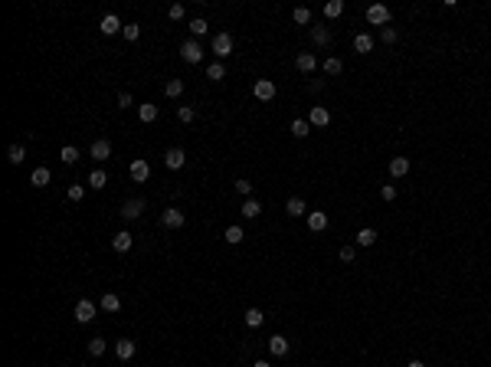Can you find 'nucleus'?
Wrapping results in <instances>:
<instances>
[{"mask_svg":"<svg viewBox=\"0 0 491 367\" xmlns=\"http://www.w3.org/2000/svg\"><path fill=\"white\" fill-rule=\"evenodd\" d=\"M207 30H210V23L203 20V16H196V20H190V33H193V40H196V37H203Z\"/></svg>","mask_w":491,"mask_h":367,"instance_id":"obj_34","label":"nucleus"},{"mask_svg":"<svg viewBox=\"0 0 491 367\" xmlns=\"http://www.w3.org/2000/svg\"><path fill=\"white\" fill-rule=\"evenodd\" d=\"M118 105H121V109H131V105H135V98H131V92H121V95H118Z\"/></svg>","mask_w":491,"mask_h":367,"instance_id":"obj_48","label":"nucleus"},{"mask_svg":"<svg viewBox=\"0 0 491 367\" xmlns=\"http://www.w3.org/2000/svg\"><path fill=\"white\" fill-rule=\"evenodd\" d=\"M390 174L393 177H406L409 174V158H393L390 161Z\"/></svg>","mask_w":491,"mask_h":367,"instance_id":"obj_18","label":"nucleus"},{"mask_svg":"<svg viewBox=\"0 0 491 367\" xmlns=\"http://www.w3.org/2000/svg\"><path fill=\"white\" fill-rule=\"evenodd\" d=\"M207 79H210V82H223V79H226V66H223V62L207 66Z\"/></svg>","mask_w":491,"mask_h":367,"instance_id":"obj_28","label":"nucleus"},{"mask_svg":"<svg viewBox=\"0 0 491 367\" xmlns=\"http://www.w3.org/2000/svg\"><path fill=\"white\" fill-rule=\"evenodd\" d=\"M98 305H102V311H118L121 308V299L115 292H108V295H102V302H98Z\"/></svg>","mask_w":491,"mask_h":367,"instance_id":"obj_27","label":"nucleus"},{"mask_svg":"<svg viewBox=\"0 0 491 367\" xmlns=\"http://www.w3.org/2000/svg\"><path fill=\"white\" fill-rule=\"evenodd\" d=\"M213 53H216V59H226L233 53V37L229 33H216L213 37Z\"/></svg>","mask_w":491,"mask_h":367,"instance_id":"obj_3","label":"nucleus"},{"mask_svg":"<svg viewBox=\"0 0 491 367\" xmlns=\"http://www.w3.org/2000/svg\"><path fill=\"white\" fill-rule=\"evenodd\" d=\"M177 118H180V121H184V125H190V121H193V118H196V112H193V109H190V105H180V109H177Z\"/></svg>","mask_w":491,"mask_h":367,"instance_id":"obj_41","label":"nucleus"},{"mask_svg":"<svg viewBox=\"0 0 491 367\" xmlns=\"http://www.w3.org/2000/svg\"><path fill=\"white\" fill-rule=\"evenodd\" d=\"M239 213H243L246 220H256L259 213H262V203H259V200H252V197H249V200L243 203V210H239Z\"/></svg>","mask_w":491,"mask_h":367,"instance_id":"obj_21","label":"nucleus"},{"mask_svg":"<svg viewBox=\"0 0 491 367\" xmlns=\"http://www.w3.org/2000/svg\"><path fill=\"white\" fill-rule=\"evenodd\" d=\"M324 226H328V213H321V210H311V213H308V230L321 233Z\"/></svg>","mask_w":491,"mask_h":367,"instance_id":"obj_17","label":"nucleus"},{"mask_svg":"<svg viewBox=\"0 0 491 367\" xmlns=\"http://www.w3.org/2000/svg\"><path fill=\"white\" fill-rule=\"evenodd\" d=\"M380 40H383V43H387V46H393V43H396V40H399V33H396V30H393V26H383V30H380Z\"/></svg>","mask_w":491,"mask_h":367,"instance_id":"obj_40","label":"nucleus"},{"mask_svg":"<svg viewBox=\"0 0 491 367\" xmlns=\"http://www.w3.org/2000/svg\"><path fill=\"white\" fill-rule=\"evenodd\" d=\"M295 69H298V73H305V76H311L318 69V59L311 56V53H298V56H295Z\"/></svg>","mask_w":491,"mask_h":367,"instance_id":"obj_9","label":"nucleus"},{"mask_svg":"<svg viewBox=\"0 0 491 367\" xmlns=\"http://www.w3.org/2000/svg\"><path fill=\"white\" fill-rule=\"evenodd\" d=\"M341 13H344V0H328V4H324V16H331V20H337Z\"/></svg>","mask_w":491,"mask_h":367,"instance_id":"obj_29","label":"nucleus"},{"mask_svg":"<svg viewBox=\"0 0 491 367\" xmlns=\"http://www.w3.org/2000/svg\"><path fill=\"white\" fill-rule=\"evenodd\" d=\"M380 197H383L387 203H390V200H396V187H393V184H383V187H380Z\"/></svg>","mask_w":491,"mask_h":367,"instance_id":"obj_44","label":"nucleus"},{"mask_svg":"<svg viewBox=\"0 0 491 367\" xmlns=\"http://www.w3.org/2000/svg\"><path fill=\"white\" fill-rule=\"evenodd\" d=\"M128 174H131V181L144 184L148 177H151V164H148L144 158H138V161H131V171H128Z\"/></svg>","mask_w":491,"mask_h":367,"instance_id":"obj_8","label":"nucleus"},{"mask_svg":"<svg viewBox=\"0 0 491 367\" xmlns=\"http://www.w3.org/2000/svg\"><path fill=\"white\" fill-rule=\"evenodd\" d=\"M285 213H288V217H305V213H308V203L301 200V197H292V200L285 203Z\"/></svg>","mask_w":491,"mask_h":367,"instance_id":"obj_16","label":"nucleus"},{"mask_svg":"<svg viewBox=\"0 0 491 367\" xmlns=\"http://www.w3.org/2000/svg\"><path fill=\"white\" fill-rule=\"evenodd\" d=\"M184 13H187V10H184V4H174L171 10H167V16H171L174 23H180V20H184Z\"/></svg>","mask_w":491,"mask_h":367,"instance_id":"obj_42","label":"nucleus"},{"mask_svg":"<svg viewBox=\"0 0 491 367\" xmlns=\"http://www.w3.org/2000/svg\"><path fill=\"white\" fill-rule=\"evenodd\" d=\"M262 321H265V315H262L259 308H249V311H246V325H249V328H262Z\"/></svg>","mask_w":491,"mask_h":367,"instance_id":"obj_32","label":"nucleus"},{"mask_svg":"<svg viewBox=\"0 0 491 367\" xmlns=\"http://www.w3.org/2000/svg\"><path fill=\"white\" fill-rule=\"evenodd\" d=\"M269 354H275V357H285V354H288V338H282V335H272V338H269Z\"/></svg>","mask_w":491,"mask_h":367,"instance_id":"obj_15","label":"nucleus"},{"mask_svg":"<svg viewBox=\"0 0 491 367\" xmlns=\"http://www.w3.org/2000/svg\"><path fill=\"white\" fill-rule=\"evenodd\" d=\"M324 73H328V76H341V73H344V62L337 59V56L324 59Z\"/></svg>","mask_w":491,"mask_h":367,"instance_id":"obj_30","label":"nucleus"},{"mask_svg":"<svg viewBox=\"0 0 491 367\" xmlns=\"http://www.w3.org/2000/svg\"><path fill=\"white\" fill-rule=\"evenodd\" d=\"M308 121L321 128V125H328V121H331V112H328V109H321V105H315V109H311V115H308Z\"/></svg>","mask_w":491,"mask_h":367,"instance_id":"obj_20","label":"nucleus"},{"mask_svg":"<svg viewBox=\"0 0 491 367\" xmlns=\"http://www.w3.org/2000/svg\"><path fill=\"white\" fill-rule=\"evenodd\" d=\"M246 239V233H243V226H226V243H243Z\"/></svg>","mask_w":491,"mask_h":367,"instance_id":"obj_35","label":"nucleus"},{"mask_svg":"<svg viewBox=\"0 0 491 367\" xmlns=\"http://www.w3.org/2000/svg\"><path fill=\"white\" fill-rule=\"evenodd\" d=\"M354 239H357V246H373V243H377V230H370V226H363V230H360V233H357V236H354Z\"/></svg>","mask_w":491,"mask_h":367,"instance_id":"obj_24","label":"nucleus"},{"mask_svg":"<svg viewBox=\"0 0 491 367\" xmlns=\"http://www.w3.org/2000/svg\"><path fill=\"white\" fill-rule=\"evenodd\" d=\"M252 92H256L259 102H272V98H275V82H272V79H256Z\"/></svg>","mask_w":491,"mask_h":367,"instance_id":"obj_4","label":"nucleus"},{"mask_svg":"<svg viewBox=\"0 0 491 367\" xmlns=\"http://www.w3.org/2000/svg\"><path fill=\"white\" fill-rule=\"evenodd\" d=\"M138 37H141V26H138V23H128V26H124V40H131V43H135Z\"/></svg>","mask_w":491,"mask_h":367,"instance_id":"obj_43","label":"nucleus"},{"mask_svg":"<svg viewBox=\"0 0 491 367\" xmlns=\"http://www.w3.org/2000/svg\"><path fill=\"white\" fill-rule=\"evenodd\" d=\"M308 125H311V121L295 118V121H292V135H295V138H308Z\"/></svg>","mask_w":491,"mask_h":367,"instance_id":"obj_33","label":"nucleus"},{"mask_svg":"<svg viewBox=\"0 0 491 367\" xmlns=\"http://www.w3.org/2000/svg\"><path fill=\"white\" fill-rule=\"evenodd\" d=\"M180 92H184V82H180V79H171V82L164 85V95H167V98H177Z\"/></svg>","mask_w":491,"mask_h":367,"instance_id":"obj_36","label":"nucleus"},{"mask_svg":"<svg viewBox=\"0 0 491 367\" xmlns=\"http://www.w3.org/2000/svg\"><path fill=\"white\" fill-rule=\"evenodd\" d=\"M105 347H108V344H105L102 338H92V341H88V354H92V357H102Z\"/></svg>","mask_w":491,"mask_h":367,"instance_id":"obj_39","label":"nucleus"},{"mask_svg":"<svg viewBox=\"0 0 491 367\" xmlns=\"http://www.w3.org/2000/svg\"><path fill=\"white\" fill-rule=\"evenodd\" d=\"M59 158L66 161V164H76V161H79V148H72V145H66V148L59 151Z\"/></svg>","mask_w":491,"mask_h":367,"instance_id":"obj_38","label":"nucleus"},{"mask_svg":"<svg viewBox=\"0 0 491 367\" xmlns=\"http://www.w3.org/2000/svg\"><path fill=\"white\" fill-rule=\"evenodd\" d=\"M92 158H95V161H108V158H112V141H108V138L92 141Z\"/></svg>","mask_w":491,"mask_h":367,"instance_id":"obj_12","label":"nucleus"},{"mask_svg":"<svg viewBox=\"0 0 491 367\" xmlns=\"http://www.w3.org/2000/svg\"><path fill=\"white\" fill-rule=\"evenodd\" d=\"M180 56H184V62L196 66V62H203V46H200L196 40H187L184 46H180Z\"/></svg>","mask_w":491,"mask_h":367,"instance_id":"obj_2","label":"nucleus"},{"mask_svg":"<svg viewBox=\"0 0 491 367\" xmlns=\"http://www.w3.org/2000/svg\"><path fill=\"white\" fill-rule=\"evenodd\" d=\"M236 190L243 194V197H249V194H252V181H246V177H239V181H236Z\"/></svg>","mask_w":491,"mask_h":367,"instance_id":"obj_45","label":"nucleus"},{"mask_svg":"<svg viewBox=\"0 0 491 367\" xmlns=\"http://www.w3.org/2000/svg\"><path fill=\"white\" fill-rule=\"evenodd\" d=\"M164 164L171 167V171H180V167L187 164V154H184L180 148H171V151H167V154H164Z\"/></svg>","mask_w":491,"mask_h":367,"instance_id":"obj_11","label":"nucleus"},{"mask_svg":"<svg viewBox=\"0 0 491 367\" xmlns=\"http://www.w3.org/2000/svg\"><path fill=\"white\" fill-rule=\"evenodd\" d=\"M337 256H341V263H354V256H357V253H354V246H344Z\"/></svg>","mask_w":491,"mask_h":367,"instance_id":"obj_47","label":"nucleus"},{"mask_svg":"<svg viewBox=\"0 0 491 367\" xmlns=\"http://www.w3.org/2000/svg\"><path fill=\"white\" fill-rule=\"evenodd\" d=\"M135 351H138V344L131 341V338H121V341H115V354H118L121 361H131V357H135Z\"/></svg>","mask_w":491,"mask_h":367,"instance_id":"obj_10","label":"nucleus"},{"mask_svg":"<svg viewBox=\"0 0 491 367\" xmlns=\"http://www.w3.org/2000/svg\"><path fill=\"white\" fill-rule=\"evenodd\" d=\"M311 40H315V46H328L331 43V30L328 26H311Z\"/></svg>","mask_w":491,"mask_h":367,"instance_id":"obj_19","label":"nucleus"},{"mask_svg":"<svg viewBox=\"0 0 491 367\" xmlns=\"http://www.w3.org/2000/svg\"><path fill=\"white\" fill-rule=\"evenodd\" d=\"M138 118L151 125V121L157 118V105H151V102H148V105H141V109H138Z\"/></svg>","mask_w":491,"mask_h":367,"instance_id":"obj_31","label":"nucleus"},{"mask_svg":"<svg viewBox=\"0 0 491 367\" xmlns=\"http://www.w3.org/2000/svg\"><path fill=\"white\" fill-rule=\"evenodd\" d=\"M354 49L357 53H370L373 49V37H370V33H357V37H354Z\"/></svg>","mask_w":491,"mask_h":367,"instance_id":"obj_22","label":"nucleus"},{"mask_svg":"<svg viewBox=\"0 0 491 367\" xmlns=\"http://www.w3.org/2000/svg\"><path fill=\"white\" fill-rule=\"evenodd\" d=\"M98 30H102L105 37H115V33H118V30H124V26H121V20H118V16H115V13H108V16H102V23H98Z\"/></svg>","mask_w":491,"mask_h":367,"instance_id":"obj_14","label":"nucleus"},{"mask_svg":"<svg viewBox=\"0 0 491 367\" xmlns=\"http://www.w3.org/2000/svg\"><path fill=\"white\" fill-rule=\"evenodd\" d=\"M49 181H52V174L46 171V167H37V171L30 174V184H33V187H46Z\"/></svg>","mask_w":491,"mask_h":367,"instance_id":"obj_23","label":"nucleus"},{"mask_svg":"<svg viewBox=\"0 0 491 367\" xmlns=\"http://www.w3.org/2000/svg\"><path fill=\"white\" fill-rule=\"evenodd\" d=\"M406 367H426V364H423V361H409Z\"/></svg>","mask_w":491,"mask_h":367,"instance_id":"obj_49","label":"nucleus"},{"mask_svg":"<svg viewBox=\"0 0 491 367\" xmlns=\"http://www.w3.org/2000/svg\"><path fill=\"white\" fill-rule=\"evenodd\" d=\"M95 315H98L95 302H88V299H82V302H79V305H76V321H79V325H88V321H92Z\"/></svg>","mask_w":491,"mask_h":367,"instance_id":"obj_5","label":"nucleus"},{"mask_svg":"<svg viewBox=\"0 0 491 367\" xmlns=\"http://www.w3.org/2000/svg\"><path fill=\"white\" fill-rule=\"evenodd\" d=\"M105 184H108V174H105L102 167H95V171L88 174V187H95V190H102Z\"/></svg>","mask_w":491,"mask_h":367,"instance_id":"obj_26","label":"nucleus"},{"mask_svg":"<svg viewBox=\"0 0 491 367\" xmlns=\"http://www.w3.org/2000/svg\"><path fill=\"white\" fill-rule=\"evenodd\" d=\"M131 243H135V236H131V233H124V230L112 236V249H115V253H128Z\"/></svg>","mask_w":491,"mask_h":367,"instance_id":"obj_13","label":"nucleus"},{"mask_svg":"<svg viewBox=\"0 0 491 367\" xmlns=\"http://www.w3.org/2000/svg\"><path fill=\"white\" fill-rule=\"evenodd\" d=\"M160 223H164L167 230H180L184 223H187V217H184V210H177V207H167V210H160Z\"/></svg>","mask_w":491,"mask_h":367,"instance_id":"obj_1","label":"nucleus"},{"mask_svg":"<svg viewBox=\"0 0 491 367\" xmlns=\"http://www.w3.org/2000/svg\"><path fill=\"white\" fill-rule=\"evenodd\" d=\"M367 20H370L373 26H387V23H390V7H383V4L367 7Z\"/></svg>","mask_w":491,"mask_h":367,"instance_id":"obj_6","label":"nucleus"},{"mask_svg":"<svg viewBox=\"0 0 491 367\" xmlns=\"http://www.w3.org/2000/svg\"><path fill=\"white\" fill-rule=\"evenodd\" d=\"M256 367H272V364L269 361H256Z\"/></svg>","mask_w":491,"mask_h":367,"instance_id":"obj_50","label":"nucleus"},{"mask_svg":"<svg viewBox=\"0 0 491 367\" xmlns=\"http://www.w3.org/2000/svg\"><path fill=\"white\" fill-rule=\"evenodd\" d=\"M292 16H295V23H298V26L311 23V10H308V7H295V13H292Z\"/></svg>","mask_w":491,"mask_h":367,"instance_id":"obj_37","label":"nucleus"},{"mask_svg":"<svg viewBox=\"0 0 491 367\" xmlns=\"http://www.w3.org/2000/svg\"><path fill=\"white\" fill-rule=\"evenodd\" d=\"M118 213H121L124 220H138L141 213H144V200H141V197H135V200H124Z\"/></svg>","mask_w":491,"mask_h":367,"instance_id":"obj_7","label":"nucleus"},{"mask_svg":"<svg viewBox=\"0 0 491 367\" xmlns=\"http://www.w3.org/2000/svg\"><path fill=\"white\" fill-rule=\"evenodd\" d=\"M7 161H10V164H23V161H26V148L23 145H10V148H7Z\"/></svg>","mask_w":491,"mask_h":367,"instance_id":"obj_25","label":"nucleus"},{"mask_svg":"<svg viewBox=\"0 0 491 367\" xmlns=\"http://www.w3.org/2000/svg\"><path fill=\"white\" fill-rule=\"evenodd\" d=\"M82 197H85V190H82L79 184H72V187H69V200H72V203H79Z\"/></svg>","mask_w":491,"mask_h":367,"instance_id":"obj_46","label":"nucleus"}]
</instances>
